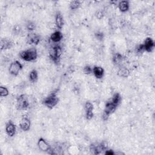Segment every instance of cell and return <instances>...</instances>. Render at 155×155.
<instances>
[{
	"mask_svg": "<svg viewBox=\"0 0 155 155\" xmlns=\"http://www.w3.org/2000/svg\"><path fill=\"white\" fill-rule=\"evenodd\" d=\"M19 56L21 58L25 61L31 62L37 59L38 57V53L37 49L33 47L21 52L19 53Z\"/></svg>",
	"mask_w": 155,
	"mask_h": 155,
	"instance_id": "1",
	"label": "cell"
},
{
	"mask_svg": "<svg viewBox=\"0 0 155 155\" xmlns=\"http://www.w3.org/2000/svg\"><path fill=\"white\" fill-rule=\"evenodd\" d=\"M59 103V98L57 96V92L54 91L43 101L44 106L50 109H52Z\"/></svg>",
	"mask_w": 155,
	"mask_h": 155,
	"instance_id": "2",
	"label": "cell"
},
{
	"mask_svg": "<svg viewBox=\"0 0 155 155\" xmlns=\"http://www.w3.org/2000/svg\"><path fill=\"white\" fill-rule=\"evenodd\" d=\"M61 55L62 49L58 45L55 46L53 48H52L49 53V56L50 59L56 64H58L60 63Z\"/></svg>",
	"mask_w": 155,
	"mask_h": 155,
	"instance_id": "3",
	"label": "cell"
},
{
	"mask_svg": "<svg viewBox=\"0 0 155 155\" xmlns=\"http://www.w3.org/2000/svg\"><path fill=\"white\" fill-rule=\"evenodd\" d=\"M29 107L28 97L25 94L19 95L16 101V108L19 110H25Z\"/></svg>",
	"mask_w": 155,
	"mask_h": 155,
	"instance_id": "4",
	"label": "cell"
},
{
	"mask_svg": "<svg viewBox=\"0 0 155 155\" xmlns=\"http://www.w3.org/2000/svg\"><path fill=\"white\" fill-rule=\"evenodd\" d=\"M106 150L107 145L105 142H102L99 144H93L90 147V150L91 153L94 154H99Z\"/></svg>",
	"mask_w": 155,
	"mask_h": 155,
	"instance_id": "5",
	"label": "cell"
},
{
	"mask_svg": "<svg viewBox=\"0 0 155 155\" xmlns=\"http://www.w3.org/2000/svg\"><path fill=\"white\" fill-rule=\"evenodd\" d=\"M22 69V65L18 61H15L10 64L9 71V73L13 75V76H17L19 72Z\"/></svg>",
	"mask_w": 155,
	"mask_h": 155,
	"instance_id": "6",
	"label": "cell"
},
{
	"mask_svg": "<svg viewBox=\"0 0 155 155\" xmlns=\"http://www.w3.org/2000/svg\"><path fill=\"white\" fill-rule=\"evenodd\" d=\"M27 42L28 44H39L41 40L40 36L35 33H30L27 35Z\"/></svg>",
	"mask_w": 155,
	"mask_h": 155,
	"instance_id": "7",
	"label": "cell"
},
{
	"mask_svg": "<svg viewBox=\"0 0 155 155\" xmlns=\"http://www.w3.org/2000/svg\"><path fill=\"white\" fill-rule=\"evenodd\" d=\"M142 45H143L144 50L146 51L147 52H152V50L154 49V46H155V44H154V41L150 37L147 38L145 40V41L144 42V44H142Z\"/></svg>",
	"mask_w": 155,
	"mask_h": 155,
	"instance_id": "8",
	"label": "cell"
},
{
	"mask_svg": "<svg viewBox=\"0 0 155 155\" xmlns=\"http://www.w3.org/2000/svg\"><path fill=\"white\" fill-rule=\"evenodd\" d=\"M31 126V122L29 118L27 116H24L20 123H19V127L24 132H27L30 130Z\"/></svg>",
	"mask_w": 155,
	"mask_h": 155,
	"instance_id": "9",
	"label": "cell"
},
{
	"mask_svg": "<svg viewBox=\"0 0 155 155\" xmlns=\"http://www.w3.org/2000/svg\"><path fill=\"white\" fill-rule=\"evenodd\" d=\"M6 132L10 137H13L16 133V126L14 124L9 121L6 125Z\"/></svg>",
	"mask_w": 155,
	"mask_h": 155,
	"instance_id": "10",
	"label": "cell"
},
{
	"mask_svg": "<svg viewBox=\"0 0 155 155\" xmlns=\"http://www.w3.org/2000/svg\"><path fill=\"white\" fill-rule=\"evenodd\" d=\"M38 146L39 148L43 151H46L49 152L50 150V145L49 144V143L43 138H40L38 141Z\"/></svg>",
	"mask_w": 155,
	"mask_h": 155,
	"instance_id": "11",
	"label": "cell"
},
{
	"mask_svg": "<svg viewBox=\"0 0 155 155\" xmlns=\"http://www.w3.org/2000/svg\"><path fill=\"white\" fill-rule=\"evenodd\" d=\"M117 106H115L113 103H112L111 101L110 102H107L106 104L105 109H104V113L107 116H109L110 115L113 113L116 109Z\"/></svg>",
	"mask_w": 155,
	"mask_h": 155,
	"instance_id": "12",
	"label": "cell"
},
{
	"mask_svg": "<svg viewBox=\"0 0 155 155\" xmlns=\"http://www.w3.org/2000/svg\"><path fill=\"white\" fill-rule=\"evenodd\" d=\"M55 23L59 29H61L64 26V18L59 12H58L55 15Z\"/></svg>",
	"mask_w": 155,
	"mask_h": 155,
	"instance_id": "13",
	"label": "cell"
},
{
	"mask_svg": "<svg viewBox=\"0 0 155 155\" xmlns=\"http://www.w3.org/2000/svg\"><path fill=\"white\" fill-rule=\"evenodd\" d=\"M13 46V42L7 38H3L1 40V49L7 50L10 49Z\"/></svg>",
	"mask_w": 155,
	"mask_h": 155,
	"instance_id": "14",
	"label": "cell"
},
{
	"mask_svg": "<svg viewBox=\"0 0 155 155\" xmlns=\"http://www.w3.org/2000/svg\"><path fill=\"white\" fill-rule=\"evenodd\" d=\"M93 73L97 79H101L104 75V70L103 67L100 66H95L93 68Z\"/></svg>",
	"mask_w": 155,
	"mask_h": 155,
	"instance_id": "15",
	"label": "cell"
},
{
	"mask_svg": "<svg viewBox=\"0 0 155 155\" xmlns=\"http://www.w3.org/2000/svg\"><path fill=\"white\" fill-rule=\"evenodd\" d=\"M118 8L121 12H126L130 9V3L128 1H121L118 4Z\"/></svg>",
	"mask_w": 155,
	"mask_h": 155,
	"instance_id": "16",
	"label": "cell"
},
{
	"mask_svg": "<svg viewBox=\"0 0 155 155\" xmlns=\"http://www.w3.org/2000/svg\"><path fill=\"white\" fill-rule=\"evenodd\" d=\"M63 35L60 31H55L50 36L51 40L54 43H59L63 39Z\"/></svg>",
	"mask_w": 155,
	"mask_h": 155,
	"instance_id": "17",
	"label": "cell"
},
{
	"mask_svg": "<svg viewBox=\"0 0 155 155\" xmlns=\"http://www.w3.org/2000/svg\"><path fill=\"white\" fill-rule=\"evenodd\" d=\"M38 72L35 69L32 70L29 74L30 81L32 83H35L38 81Z\"/></svg>",
	"mask_w": 155,
	"mask_h": 155,
	"instance_id": "18",
	"label": "cell"
},
{
	"mask_svg": "<svg viewBox=\"0 0 155 155\" xmlns=\"http://www.w3.org/2000/svg\"><path fill=\"white\" fill-rule=\"evenodd\" d=\"M122 59H123V56L119 53H116L115 55H113V58H112L113 63L115 65H117V66L121 64V63L122 61Z\"/></svg>",
	"mask_w": 155,
	"mask_h": 155,
	"instance_id": "19",
	"label": "cell"
},
{
	"mask_svg": "<svg viewBox=\"0 0 155 155\" xmlns=\"http://www.w3.org/2000/svg\"><path fill=\"white\" fill-rule=\"evenodd\" d=\"M118 75L122 78H127L130 75V71L127 68H121L118 71Z\"/></svg>",
	"mask_w": 155,
	"mask_h": 155,
	"instance_id": "20",
	"label": "cell"
},
{
	"mask_svg": "<svg viewBox=\"0 0 155 155\" xmlns=\"http://www.w3.org/2000/svg\"><path fill=\"white\" fill-rule=\"evenodd\" d=\"M121 100H122V98H121V95L119 94V93H116V94L113 95L111 102L113 103L115 106H118L121 103Z\"/></svg>",
	"mask_w": 155,
	"mask_h": 155,
	"instance_id": "21",
	"label": "cell"
},
{
	"mask_svg": "<svg viewBox=\"0 0 155 155\" xmlns=\"http://www.w3.org/2000/svg\"><path fill=\"white\" fill-rule=\"evenodd\" d=\"M9 92L7 87L1 86L0 87V95L2 97H6L9 95Z\"/></svg>",
	"mask_w": 155,
	"mask_h": 155,
	"instance_id": "22",
	"label": "cell"
},
{
	"mask_svg": "<svg viewBox=\"0 0 155 155\" xmlns=\"http://www.w3.org/2000/svg\"><path fill=\"white\" fill-rule=\"evenodd\" d=\"M81 6V2L79 1H73L70 3V8L71 10H76Z\"/></svg>",
	"mask_w": 155,
	"mask_h": 155,
	"instance_id": "23",
	"label": "cell"
},
{
	"mask_svg": "<svg viewBox=\"0 0 155 155\" xmlns=\"http://www.w3.org/2000/svg\"><path fill=\"white\" fill-rule=\"evenodd\" d=\"M84 109L85 110V113L93 112V110H94V105H93L90 102L87 101L85 103L84 105Z\"/></svg>",
	"mask_w": 155,
	"mask_h": 155,
	"instance_id": "24",
	"label": "cell"
},
{
	"mask_svg": "<svg viewBox=\"0 0 155 155\" xmlns=\"http://www.w3.org/2000/svg\"><path fill=\"white\" fill-rule=\"evenodd\" d=\"M26 27H27V29L28 30V31H30V32H32V31L34 30L36 28V25L35 24L34 22H32V21H29L27 24V25H26Z\"/></svg>",
	"mask_w": 155,
	"mask_h": 155,
	"instance_id": "25",
	"label": "cell"
},
{
	"mask_svg": "<svg viewBox=\"0 0 155 155\" xmlns=\"http://www.w3.org/2000/svg\"><path fill=\"white\" fill-rule=\"evenodd\" d=\"M95 36L96 38L99 41H103L104 38V34L102 32H100V31H98V32H96L95 34Z\"/></svg>",
	"mask_w": 155,
	"mask_h": 155,
	"instance_id": "26",
	"label": "cell"
},
{
	"mask_svg": "<svg viewBox=\"0 0 155 155\" xmlns=\"http://www.w3.org/2000/svg\"><path fill=\"white\" fill-rule=\"evenodd\" d=\"M84 73L86 75H90L91 73H93V69L89 66H86L84 67V69H83Z\"/></svg>",
	"mask_w": 155,
	"mask_h": 155,
	"instance_id": "27",
	"label": "cell"
},
{
	"mask_svg": "<svg viewBox=\"0 0 155 155\" xmlns=\"http://www.w3.org/2000/svg\"><path fill=\"white\" fill-rule=\"evenodd\" d=\"M144 47H143V45L142 44H140L139 45L137 48H136V52L138 53H142L144 52Z\"/></svg>",
	"mask_w": 155,
	"mask_h": 155,
	"instance_id": "28",
	"label": "cell"
},
{
	"mask_svg": "<svg viewBox=\"0 0 155 155\" xmlns=\"http://www.w3.org/2000/svg\"><path fill=\"white\" fill-rule=\"evenodd\" d=\"M93 117H94V113H93V112L85 113V118L87 120L91 119Z\"/></svg>",
	"mask_w": 155,
	"mask_h": 155,
	"instance_id": "29",
	"label": "cell"
},
{
	"mask_svg": "<svg viewBox=\"0 0 155 155\" xmlns=\"http://www.w3.org/2000/svg\"><path fill=\"white\" fill-rule=\"evenodd\" d=\"M96 16H97V18H98V19H101V18H103V16H104V13H103V12L102 11H98V12H97Z\"/></svg>",
	"mask_w": 155,
	"mask_h": 155,
	"instance_id": "30",
	"label": "cell"
},
{
	"mask_svg": "<svg viewBox=\"0 0 155 155\" xmlns=\"http://www.w3.org/2000/svg\"><path fill=\"white\" fill-rule=\"evenodd\" d=\"M13 31L15 32V33L18 34L20 32V27L18 25H16L15 27H14Z\"/></svg>",
	"mask_w": 155,
	"mask_h": 155,
	"instance_id": "31",
	"label": "cell"
},
{
	"mask_svg": "<svg viewBox=\"0 0 155 155\" xmlns=\"http://www.w3.org/2000/svg\"><path fill=\"white\" fill-rule=\"evenodd\" d=\"M105 154L107 155H113L115 154V153L112 150H106Z\"/></svg>",
	"mask_w": 155,
	"mask_h": 155,
	"instance_id": "32",
	"label": "cell"
}]
</instances>
